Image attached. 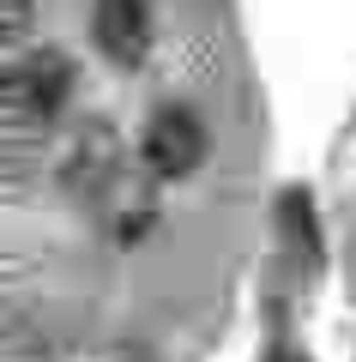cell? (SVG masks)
<instances>
[{
    "label": "cell",
    "instance_id": "obj_1",
    "mask_svg": "<svg viewBox=\"0 0 356 362\" xmlns=\"http://www.w3.org/2000/svg\"><path fill=\"white\" fill-rule=\"evenodd\" d=\"M67 97H73V66H67V54L37 49L25 61H13V73H6V121H13V139L49 127L67 109Z\"/></svg>",
    "mask_w": 356,
    "mask_h": 362
},
{
    "label": "cell",
    "instance_id": "obj_2",
    "mask_svg": "<svg viewBox=\"0 0 356 362\" xmlns=\"http://www.w3.org/2000/svg\"><path fill=\"white\" fill-rule=\"evenodd\" d=\"M139 157H145V175H157V181L193 175L205 163V121L193 109H157L139 139Z\"/></svg>",
    "mask_w": 356,
    "mask_h": 362
},
{
    "label": "cell",
    "instance_id": "obj_3",
    "mask_svg": "<svg viewBox=\"0 0 356 362\" xmlns=\"http://www.w3.org/2000/svg\"><path fill=\"white\" fill-rule=\"evenodd\" d=\"M91 37H97V49L109 54L115 66L145 61V49H151V6H145V0H97Z\"/></svg>",
    "mask_w": 356,
    "mask_h": 362
},
{
    "label": "cell",
    "instance_id": "obj_4",
    "mask_svg": "<svg viewBox=\"0 0 356 362\" xmlns=\"http://www.w3.org/2000/svg\"><path fill=\"white\" fill-rule=\"evenodd\" d=\"M278 230L290 235V247L302 259H320L326 247H320V223H314V206H308V194H284L278 199Z\"/></svg>",
    "mask_w": 356,
    "mask_h": 362
},
{
    "label": "cell",
    "instance_id": "obj_5",
    "mask_svg": "<svg viewBox=\"0 0 356 362\" xmlns=\"http://www.w3.org/2000/svg\"><path fill=\"white\" fill-rule=\"evenodd\" d=\"M25 6H30V0H6V37H25V25H30V13H25Z\"/></svg>",
    "mask_w": 356,
    "mask_h": 362
},
{
    "label": "cell",
    "instance_id": "obj_6",
    "mask_svg": "<svg viewBox=\"0 0 356 362\" xmlns=\"http://www.w3.org/2000/svg\"><path fill=\"white\" fill-rule=\"evenodd\" d=\"M278 362H302V356H278Z\"/></svg>",
    "mask_w": 356,
    "mask_h": 362
}]
</instances>
